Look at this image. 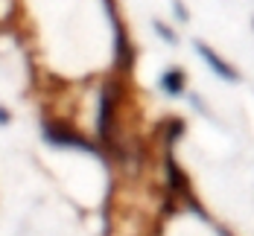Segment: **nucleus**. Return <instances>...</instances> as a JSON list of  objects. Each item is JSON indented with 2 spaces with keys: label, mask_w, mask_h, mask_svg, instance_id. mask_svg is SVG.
Here are the masks:
<instances>
[{
  "label": "nucleus",
  "mask_w": 254,
  "mask_h": 236,
  "mask_svg": "<svg viewBox=\"0 0 254 236\" xmlns=\"http://www.w3.org/2000/svg\"><path fill=\"white\" fill-rule=\"evenodd\" d=\"M164 88H167L170 94H181V88H184V76H181L178 70H170V73L164 76Z\"/></svg>",
  "instance_id": "2"
},
{
  "label": "nucleus",
  "mask_w": 254,
  "mask_h": 236,
  "mask_svg": "<svg viewBox=\"0 0 254 236\" xmlns=\"http://www.w3.org/2000/svg\"><path fill=\"white\" fill-rule=\"evenodd\" d=\"M196 47H199V52L204 55V61H207V64H210V67H213L219 76L228 79V82H237V70H234V67H228L222 58H216V52L210 50V47H204V44H196Z\"/></svg>",
  "instance_id": "1"
}]
</instances>
